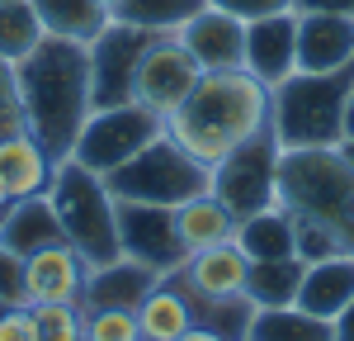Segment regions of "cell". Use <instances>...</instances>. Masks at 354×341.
Returning a JSON list of instances; mask_svg holds the SVG:
<instances>
[{
  "instance_id": "cell-42",
  "label": "cell",
  "mask_w": 354,
  "mask_h": 341,
  "mask_svg": "<svg viewBox=\"0 0 354 341\" xmlns=\"http://www.w3.org/2000/svg\"><path fill=\"white\" fill-rule=\"evenodd\" d=\"M340 152H345V161L354 166V142H340Z\"/></svg>"
},
{
  "instance_id": "cell-18",
  "label": "cell",
  "mask_w": 354,
  "mask_h": 341,
  "mask_svg": "<svg viewBox=\"0 0 354 341\" xmlns=\"http://www.w3.org/2000/svg\"><path fill=\"white\" fill-rule=\"evenodd\" d=\"M350 299H354V252L312 261V265L302 270V284H298V308L302 313L330 322Z\"/></svg>"
},
{
  "instance_id": "cell-14",
  "label": "cell",
  "mask_w": 354,
  "mask_h": 341,
  "mask_svg": "<svg viewBox=\"0 0 354 341\" xmlns=\"http://www.w3.org/2000/svg\"><path fill=\"white\" fill-rule=\"evenodd\" d=\"M180 43L194 53L203 71H236L245 67V19L227 15L218 5H203L189 24L180 28Z\"/></svg>"
},
{
  "instance_id": "cell-7",
  "label": "cell",
  "mask_w": 354,
  "mask_h": 341,
  "mask_svg": "<svg viewBox=\"0 0 354 341\" xmlns=\"http://www.w3.org/2000/svg\"><path fill=\"white\" fill-rule=\"evenodd\" d=\"M165 133V119L151 114L147 105H109V110H90L81 138L71 147V161H81L95 175H109L113 166H123L128 157H137L147 142H156Z\"/></svg>"
},
{
  "instance_id": "cell-24",
  "label": "cell",
  "mask_w": 354,
  "mask_h": 341,
  "mask_svg": "<svg viewBox=\"0 0 354 341\" xmlns=\"http://www.w3.org/2000/svg\"><path fill=\"white\" fill-rule=\"evenodd\" d=\"M232 242L245 252V261H283V256H293V223L274 204V209H260V213L241 218Z\"/></svg>"
},
{
  "instance_id": "cell-23",
  "label": "cell",
  "mask_w": 354,
  "mask_h": 341,
  "mask_svg": "<svg viewBox=\"0 0 354 341\" xmlns=\"http://www.w3.org/2000/svg\"><path fill=\"white\" fill-rule=\"evenodd\" d=\"M33 10H38L48 38H66V43H85V48L113 24V10L104 0H33Z\"/></svg>"
},
{
  "instance_id": "cell-10",
  "label": "cell",
  "mask_w": 354,
  "mask_h": 341,
  "mask_svg": "<svg viewBox=\"0 0 354 341\" xmlns=\"http://www.w3.org/2000/svg\"><path fill=\"white\" fill-rule=\"evenodd\" d=\"M113 204H118V247H123L128 261L156 270V275H170L189 261L180 237H175V209L133 204V199H113Z\"/></svg>"
},
{
  "instance_id": "cell-27",
  "label": "cell",
  "mask_w": 354,
  "mask_h": 341,
  "mask_svg": "<svg viewBox=\"0 0 354 341\" xmlns=\"http://www.w3.org/2000/svg\"><path fill=\"white\" fill-rule=\"evenodd\" d=\"M203 5L208 0H118L113 19L142 28V33H180Z\"/></svg>"
},
{
  "instance_id": "cell-13",
  "label": "cell",
  "mask_w": 354,
  "mask_h": 341,
  "mask_svg": "<svg viewBox=\"0 0 354 341\" xmlns=\"http://www.w3.org/2000/svg\"><path fill=\"white\" fill-rule=\"evenodd\" d=\"M350 62H354V15L302 10L298 15V71L326 76V71H350Z\"/></svg>"
},
{
  "instance_id": "cell-16",
  "label": "cell",
  "mask_w": 354,
  "mask_h": 341,
  "mask_svg": "<svg viewBox=\"0 0 354 341\" xmlns=\"http://www.w3.org/2000/svg\"><path fill=\"white\" fill-rule=\"evenodd\" d=\"M85 275H90V265H85V256L76 252L66 237L53 242V247H43V252L24 256L28 308H33V304H81Z\"/></svg>"
},
{
  "instance_id": "cell-40",
  "label": "cell",
  "mask_w": 354,
  "mask_h": 341,
  "mask_svg": "<svg viewBox=\"0 0 354 341\" xmlns=\"http://www.w3.org/2000/svg\"><path fill=\"white\" fill-rule=\"evenodd\" d=\"M345 142H354V90H350V100H345Z\"/></svg>"
},
{
  "instance_id": "cell-9",
  "label": "cell",
  "mask_w": 354,
  "mask_h": 341,
  "mask_svg": "<svg viewBox=\"0 0 354 341\" xmlns=\"http://www.w3.org/2000/svg\"><path fill=\"white\" fill-rule=\"evenodd\" d=\"M203 76V67L194 62V53L180 43V33H156L142 57H137V76H133V100L147 105L151 114H170Z\"/></svg>"
},
{
  "instance_id": "cell-37",
  "label": "cell",
  "mask_w": 354,
  "mask_h": 341,
  "mask_svg": "<svg viewBox=\"0 0 354 341\" xmlns=\"http://www.w3.org/2000/svg\"><path fill=\"white\" fill-rule=\"evenodd\" d=\"M293 10H330V15H354V0H293Z\"/></svg>"
},
{
  "instance_id": "cell-4",
  "label": "cell",
  "mask_w": 354,
  "mask_h": 341,
  "mask_svg": "<svg viewBox=\"0 0 354 341\" xmlns=\"http://www.w3.org/2000/svg\"><path fill=\"white\" fill-rule=\"evenodd\" d=\"M279 209L330 223L354 252V166L340 147L279 152Z\"/></svg>"
},
{
  "instance_id": "cell-39",
  "label": "cell",
  "mask_w": 354,
  "mask_h": 341,
  "mask_svg": "<svg viewBox=\"0 0 354 341\" xmlns=\"http://www.w3.org/2000/svg\"><path fill=\"white\" fill-rule=\"evenodd\" d=\"M175 341H222L218 332H208V327H189L185 337H175Z\"/></svg>"
},
{
  "instance_id": "cell-2",
  "label": "cell",
  "mask_w": 354,
  "mask_h": 341,
  "mask_svg": "<svg viewBox=\"0 0 354 341\" xmlns=\"http://www.w3.org/2000/svg\"><path fill=\"white\" fill-rule=\"evenodd\" d=\"M24 100V128L43 142L53 161H66L90 119V48L66 38H43L24 62H15Z\"/></svg>"
},
{
  "instance_id": "cell-30",
  "label": "cell",
  "mask_w": 354,
  "mask_h": 341,
  "mask_svg": "<svg viewBox=\"0 0 354 341\" xmlns=\"http://www.w3.org/2000/svg\"><path fill=\"white\" fill-rule=\"evenodd\" d=\"M283 213H288V209H283ZM288 223H293V256H298L302 265L350 252V247H345V237H340V232H335L330 223L312 218V213H288Z\"/></svg>"
},
{
  "instance_id": "cell-11",
  "label": "cell",
  "mask_w": 354,
  "mask_h": 341,
  "mask_svg": "<svg viewBox=\"0 0 354 341\" xmlns=\"http://www.w3.org/2000/svg\"><path fill=\"white\" fill-rule=\"evenodd\" d=\"M156 33H142L133 24L113 19L95 43H90V105L109 110V105H128L133 100V76H137V57Z\"/></svg>"
},
{
  "instance_id": "cell-12",
  "label": "cell",
  "mask_w": 354,
  "mask_h": 341,
  "mask_svg": "<svg viewBox=\"0 0 354 341\" xmlns=\"http://www.w3.org/2000/svg\"><path fill=\"white\" fill-rule=\"evenodd\" d=\"M245 71L270 90L298 71V15L293 10L245 24Z\"/></svg>"
},
{
  "instance_id": "cell-6",
  "label": "cell",
  "mask_w": 354,
  "mask_h": 341,
  "mask_svg": "<svg viewBox=\"0 0 354 341\" xmlns=\"http://www.w3.org/2000/svg\"><path fill=\"white\" fill-rule=\"evenodd\" d=\"M104 185H109L113 199L175 209V204H185V199L213 190V166L194 161L185 147H175V142L161 133L156 142H147L137 157H128L123 166H113L109 175H104Z\"/></svg>"
},
{
  "instance_id": "cell-33",
  "label": "cell",
  "mask_w": 354,
  "mask_h": 341,
  "mask_svg": "<svg viewBox=\"0 0 354 341\" xmlns=\"http://www.w3.org/2000/svg\"><path fill=\"white\" fill-rule=\"evenodd\" d=\"M10 133H24V100H19L15 67L0 62V138H10Z\"/></svg>"
},
{
  "instance_id": "cell-43",
  "label": "cell",
  "mask_w": 354,
  "mask_h": 341,
  "mask_svg": "<svg viewBox=\"0 0 354 341\" xmlns=\"http://www.w3.org/2000/svg\"><path fill=\"white\" fill-rule=\"evenodd\" d=\"M5 308H10V304H5V299H0V317H5Z\"/></svg>"
},
{
  "instance_id": "cell-44",
  "label": "cell",
  "mask_w": 354,
  "mask_h": 341,
  "mask_svg": "<svg viewBox=\"0 0 354 341\" xmlns=\"http://www.w3.org/2000/svg\"><path fill=\"white\" fill-rule=\"evenodd\" d=\"M104 5H109V10H113V5H118V0H104Z\"/></svg>"
},
{
  "instance_id": "cell-21",
  "label": "cell",
  "mask_w": 354,
  "mask_h": 341,
  "mask_svg": "<svg viewBox=\"0 0 354 341\" xmlns=\"http://www.w3.org/2000/svg\"><path fill=\"white\" fill-rule=\"evenodd\" d=\"M137 327H142V341H175L185 337L194 322V299L185 294V284L175 275H161L151 284V294L137 304Z\"/></svg>"
},
{
  "instance_id": "cell-8",
  "label": "cell",
  "mask_w": 354,
  "mask_h": 341,
  "mask_svg": "<svg viewBox=\"0 0 354 341\" xmlns=\"http://www.w3.org/2000/svg\"><path fill=\"white\" fill-rule=\"evenodd\" d=\"M279 138L270 128L245 138L241 147H232L213 166V195L227 204V213L241 223L260 209H274L279 204Z\"/></svg>"
},
{
  "instance_id": "cell-41",
  "label": "cell",
  "mask_w": 354,
  "mask_h": 341,
  "mask_svg": "<svg viewBox=\"0 0 354 341\" xmlns=\"http://www.w3.org/2000/svg\"><path fill=\"white\" fill-rule=\"evenodd\" d=\"M10 204H15V195H10V190H5V180H0V213H5Z\"/></svg>"
},
{
  "instance_id": "cell-15",
  "label": "cell",
  "mask_w": 354,
  "mask_h": 341,
  "mask_svg": "<svg viewBox=\"0 0 354 341\" xmlns=\"http://www.w3.org/2000/svg\"><path fill=\"white\" fill-rule=\"evenodd\" d=\"M175 280L185 284V294L189 299H208V304H218V299H241L245 294V280H250V261L236 242H218V247H208V252H194L180 270H170Z\"/></svg>"
},
{
  "instance_id": "cell-31",
  "label": "cell",
  "mask_w": 354,
  "mask_h": 341,
  "mask_svg": "<svg viewBox=\"0 0 354 341\" xmlns=\"http://www.w3.org/2000/svg\"><path fill=\"white\" fill-rule=\"evenodd\" d=\"M38 341H85V313L81 304H33Z\"/></svg>"
},
{
  "instance_id": "cell-5",
  "label": "cell",
  "mask_w": 354,
  "mask_h": 341,
  "mask_svg": "<svg viewBox=\"0 0 354 341\" xmlns=\"http://www.w3.org/2000/svg\"><path fill=\"white\" fill-rule=\"evenodd\" d=\"M48 199L57 209V223H62V237L85 256V265H109L123 256L118 247V204H113L104 175L85 170L81 161H57L53 185H48Z\"/></svg>"
},
{
  "instance_id": "cell-36",
  "label": "cell",
  "mask_w": 354,
  "mask_h": 341,
  "mask_svg": "<svg viewBox=\"0 0 354 341\" xmlns=\"http://www.w3.org/2000/svg\"><path fill=\"white\" fill-rule=\"evenodd\" d=\"M0 341H38L33 308H5V317H0Z\"/></svg>"
},
{
  "instance_id": "cell-35",
  "label": "cell",
  "mask_w": 354,
  "mask_h": 341,
  "mask_svg": "<svg viewBox=\"0 0 354 341\" xmlns=\"http://www.w3.org/2000/svg\"><path fill=\"white\" fill-rule=\"evenodd\" d=\"M208 5H218L227 15H236V19H265V15H283V10H293V0H208Z\"/></svg>"
},
{
  "instance_id": "cell-45",
  "label": "cell",
  "mask_w": 354,
  "mask_h": 341,
  "mask_svg": "<svg viewBox=\"0 0 354 341\" xmlns=\"http://www.w3.org/2000/svg\"><path fill=\"white\" fill-rule=\"evenodd\" d=\"M350 76H354V62H350Z\"/></svg>"
},
{
  "instance_id": "cell-3",
  "label": "cell",
  "mask_w": 354,
  "mask_h": 341,
  "mask_svg": "<svg viewBox=\"0 0 354 341\" xmlns=\"http://www.w3.org/2000/svg\"><path fill=\"white\" fill-rule=\"evenodd\" d=\"M354 90L350 71H293L270 90V133L283 152L293 147H340L345 142V100Z\"/></svg>"
},
{
  "instance_id": "cell-38",
  "label": "cell",
  "mask_w": 354,
  "mask_h": 341,
  "mask_svg": "<svg viewBox=\"0 0 354 341\" xmlns=\"http://www.w3.org/2000/svg\"><path fill=\"white\" fill-rule=\"evenodd\" d=\"M330 332H335V341H354V299L330 317Z\"/></svg>"
},
{
  "instance_id": "cell-32",
  "label": "cell",
  "mask_w": 354,
  "mask_h": 341,
  "mask_svg": "<svg viewBox=\"0 0 354 341\" xmlns=\"http://www.w3.org/2000/svg\"><path fill=\"white\" fill-rule=\"evenodd\" d=\"M85 341H142L137 308H81Z\"/></svg>"
},
{
  "instance_id": "cell-22",
  "label": "cell",
  "mask_w": 354,
  "mask_h": 341,
  "mask_svg": "<svg viewBox=\"0 0 354 341\" xmlns=\"http://www.w3.org/2000/svg\"><path fill=\"white\" fill-rule=\"evenodd\" d=\"M232 232H236V218L227 213V204H222L213 190L175 204V237H180L185 256L208 252V247H218V242H232Z\"/></svg>"
},
{
  "instance_id": "cell-34",
  "label": "cell",
  "mask_w": 354,
  "mask_h": 341,
  "mask_svg": "<svg viewBox=\"0 0 354 341\" xmlns=\"http://www.w3.org/2000/svg\"><path fill=\"white\" fill-rule=\"evenodd\" d=\"M0 299L10 308H28V280H24V256L0 247Z\"/></svg>"
},
{
  "instance_id": "cell-1",
  "label": "cell",
  "mask_w": 354,
  "mask_h": 341,
  "mask_svg": "<svg viewBox=\"0 0 354 341\" xmlns=\"http://www.w3.org/2000/svg\"><path fill=\"white\" fill-rule=\"evenodd\" d=\"M265 128H270V85H260L245 67L203 71L198 85L165 114V138L203 166H218L232 147Z\"/></svg>"
},
{
  "instance_id": "cell-29",
  "label": "cell",
  "mask_w": 354,
  "mask_h": 341,
  "mask_svg": "<svg viewBox=\"0 0 354 341\" xmlns=\"http://www.w3.org/2000/svg\"><path fill=\"white\" fill-rule=\"evenodd\" d=\"M250 317H255V304L245 294L241 299H218V304L194 299V322L208 327V332H218L222 341H245L250 337Z\"/></svg>"
},
{
  "instance_id": "cell-20",
  "label": "cell",
  "mask_w": 354,
  "mask_h": 341,
  "mask_svg": "<svg viewBox=\"0 0 354 341\" xmlns=\"http://www.w3.org/2000/svg\"><path fill=\"white\" fill-rule=\"evenodd\" d=\"M53 170H57V161L43 152V142L33 138L28 128H24V133L0 138V180H5V190H10L15 199L48 195Z\"/></svg>"
},
{
  "instance_id": "cell-25",
  "label": "cell",
  "mask_w": 354,
  "mask_h": 341,
  "mask_svg": "<svg viewBox=\"0 0 354 341\" xmlns=\"http://www.w3.org/2000/svg\"><path fill=\"white\" fill-rule=\"evenodd\" d=\"M302 265L298 256L283 261H250V280H245V299L255 308H288L298 304V284H302Z\"/></svg>"
},
{
  "instance_id": "cell-26",
  "label": "cell",
  "mask_w": 354,
  "mask_h": 341,
  "mask_svg": "<svg viewBox=\"0 0 354 341\" xmlns=\"http://www.w3.org/2000/svg\"><path fill=\"white\" fill-rule=\"evenodd\" d=\"M245 341H335V332L326 317H312L298 304H288V308H255Z\"/></svg>"
},
{
  "instance_id": "cell-28",
  "label": "cell",
  "mask_w": 354,
  "mask_h": 341,
  "mask_svg": "<svg viewBox=\"0 0 354 341\" xmlns=\"http://www.w3.org/2000/svg\"><path fill=\"white\" fill-rule=\"evenodd\" d=\"M43 19L33 10V0H0V62H24L43 43Z\"/></svg>"
},
{
  "instance_id": "cell-17",
  "label": "cell",
  "mask_w": 354,
  "mask_h": 341,
  "mask_svg": "<svg viewBox=\"0 0 354 341\" xmlns=\"http://www.w3.org/2000/svg\"><path fill=\"white\" fill-rule=\"evenodd\" d=\"M156 280H161L156 270H147V265H137L128 256H118V261L95 265V270L85 275L81 308H137V304L151 294Z\"/></svg>"
},
{
  "instance_id": "cell-19",
  "label": "cell",
  "mask_w": 354,
  "mask_h": 341,
  "mask_svg": "<svg viewBox=\"0 0 354 341\" xmlns=\"http://www.w3.org/2000/svg\"><path fill=\"white\" fill-rule=\"evenodd\" d=\"M62 242V223H57V209L48 195H28V199H15L5 213H0V247L19 256H33L43 247Z\"/></svg>"
}]
</instances>
